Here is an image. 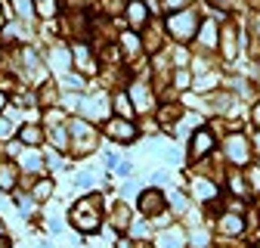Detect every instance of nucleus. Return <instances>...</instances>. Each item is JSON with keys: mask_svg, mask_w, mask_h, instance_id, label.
<instances>
[{"mask_svg": "<svg viewBox=\"0 0 260 248\" xmlns=\"http://www.w3.org/2000/svg\"><path fill=\"white\" fill-rule=\"evenodd\" d=\"M75 59H78V69H84L87 75H93V72H96V59L90 56V50H87L84 44H78V47H75Z\"/></svg>", "mask_w": 260, "mask_h": 248, "instance_id": "nucleus-7", "label": "nucleus"}, {"mask_svg": "<svg viewBox=\"0 0 260 248\" xmlns=\"http://www.w3.org/2000/svg\"><path fill=\"white\" fill-rule=\"evenodd\" d=\"M19 137H22L25 143H31V146H35V143H41V131L35 128V124H28V128H22V131H19Z\"/></svg>", "mask_w": 260, "mask_h": 248, "instance_id": "nucleus-13", "label": "nucleus"}, {"mask_svg": "<svg viewBox=\"0 0 260 248\" xmlns=\"http://www.w3.org/2000/svg\"><path fill=\"white\" fill-rule=\"evenodd\" d=\"M38 10H41V16H53V0H38Z\"/></svg>", "mask_w": 260, "mask_h": 248, "instance_id": "nucleus-19", "label": "nucleus"}, {"mask_svg": "<svg viewBox=\"0 0 260 248\" xmlns=\"http://www.w3.org/2000/svg\"><path fill=\"white\" fill-rule=\"evenodd\" d=\"M146 7L140 4V0H130V25H134V28H140L143 22H146Z\"/></svg>", "mask_w": 260, "mask_h": 248, "instance_id": "nucleus-9", "label": "nucleus"}, {"mask_svg": "<svg viewBox=\"0 0 260 248\" xmlns=\"http://www.w3.org/2000/svg\"><path fill=\"white\" fill-rule=\"evenodd\" d=\"M180 245H183V236L174 233V230H171L168 236H161V239H158V248H180Z\"/></svg>", "mask_w": 260, "mask_h": 248, "instance_id": "nucleus-12", "label": "nucleus"}, {"mask_svg": "<svg viewBox=\"0 0 260 248\" xmlns=\"http://www.w3.org/2000/svg\"><path fill=\"white\" fill-rule=\"evenodd\" d=\"M22 165H25L28 171H41V168H44V159H41V152H35V149L22 152Z\"/></svg>", "mask_w": 260, "mask_h": 248, "instance_id": "nucleus-10", "label": "nucleus"}, {"mask_svg": "<svg viewBox=\"0 0 260 248\" xmlns=\"http://www.w3.org/2000/svg\"><path fill=\"white\" fill-rule=\"evenodd\" d=\"M0 233H4V221H0Z\"/></svg>", "mask_w": 260, "mask_h": 248, "instance_id": "nucleus-27", "label": "nucleus"}, {"mask_svg": "<svg viewBox=\"0 0 260 248\" xmlns=\"http://www.w3.org/2000/svg\"><path fill=\"white\" fill-rule=\"evenodd\" d=\"M0 28H4V16H0Z\"/></svg>", "mask_w": 260, "mask_h": 248, "instance_id": "nucleus-28", "label": "nucleus"}, {"mask_svg": "<svg viewBox=\"0 0 260 248\" xmlns=\"http://www.w3.org/2000/svg\"><path fill=\"white\" fill-rule=\"evenodd\" d=\"M96 199H100V196H96ZM96 199L90 205V196H87V199H81L72 208V224L81 233H96V230H100V202H96Z\"/></svg>", "mask_w": 260, "mask_h": 248, "instance_id": "nucleus-1", "label": "nucleus"}, {"mask_svg": "<svg viewBox=\"0 0 260 248\" xmlns=\"http://www.w3.org/2000/svg\"><path fill=\"white\" fill-rule=\"evenodd\" d=\"M189 84V75L186 72H177V87H186Z\"/></svg>", "mask_w": 260, "mask_h": 248, "instance_id": "nucleus-22", "label": "nucleus"}, {"mask_svg": "<svg viewBox=\"0 0 260 248\" xmlns=\"http://www.w3.org/2000/svg\"><path fill=\"white\" fill-rule=\"evenodd\" d=\"M211 146H214V137L208 131H199V134H195V143H192V159H202Z\"/></svg>", "mask_w": 260, "mask_h": 248, "instance_id": "nucleus-8", "label": "nucleus"}, {"mask_svg": "<svg viewBox=\"0 0 260 248\" xmlns=\"http://www.w3.org/2000/svg\"><path fill=\"white\" fill-rule=\"evenodd\" d=\"M192 242H195V245H208V236H205V233H192Z\"/></svg>", "mask_w": 260, "mask_h": 248, "instance_id": "nucleus-21", "label": "nucleus"}, {"mask_svg": "<svg viewBox=\"0 0 260 248\" xmlns=\"http://www.w3.org/2000/svg\"><path fill=\"white\" fill-rule=\"evenodd\" d=\"M168 28H171V35L174 38H180V41H189L192 35H195V16L192 13H180V16H171V22H168Z\"/></svg>", "mask_w": 260, "mask_h": 248, "instance_id": "nucleus-2", "label": "nucleus"}, {"mask_svg": "<svg viewBox=\"0 0 260 248\" xmlns=\"http://www.w3.org/2000/svg\"><path fill=\"white\" fill-rule=\"evenodd\" d=\"M13 7H16V13H22V16H31L35 10H31V0H13Z\"/></svg>", "mask_w": 260, "mask_h": 248, "instance_id": "nucleus-18", "label": "nucleus"}, {"mask_svg": "<svg viewBox=\"0 0 260 248\" xmlns=\"http://www.w3.org/2000/svg\"><path fill=\"white\" fill-rule=\"evenodd\" d=\"M202 41H205L208 47L217 41V28H214V22H208V25H205V31H202Z\"/></svg>", "mask_w": 260, "mask_h": 248, "instance_id": "nucleus-16", "label": "nucleus"}, {"mask_svg": "<svg viewBox=\"0 0 260 248\" xmlns=\"http://www.w3.org/2000/svg\"><path fill=\"white\" fill-rule=\"evenodd\" d=\"M106 134L112 137V140H121V143H130L137 137V128L130 121H124V118H112L109 124H106Z\"/></svg>", "mask_w": 260, "mask_h": 248, "instance_id": "nucleus-3", "label": "nucleus"}, {"mask_svg": "<svg viewBox=\"0 0 260 248\" xmlns=\"http://www.w3.org/2000/svg\"><path fill=\"white\" fill-rule=\"evenodd\" d=\"M0 248H10V239H7L4 233H0Z\"/></svg>", "mask_w": 260, "mask_h": 248, "instance_id": "nucleus-23", "label": "nucleus"}, {"mask_svg": "<svg viewBox=\"0 0 260 248\" xmlns=\"http://www.w3.org/2000/svg\"><path fill=\"white\" fill-rule=\"evenodd\" d=\"M134 100H137V109H149V93L146 90L134 87Z\"/></svg>", "mask_w": 260, "mask_h": 248, "instance_id": "nucleus-17", "label": "nucleus"}, {"mask_svg": "<svg viewBox=\"0 0 260 248\" xmlns=\"http://www.w3.org/2000/svg\"><path fill=\"white\" fill-rule=\"evenodd\" d=\"M50 193H53V177H44V180L35 183V199H38V202L50 199Z\"/></svg>", "mask_w": 260, "mask_h": 248, "instance_id": "nucleus-11", "label": "nucleus"}, {"mask_svg": "<svg viewBox=\"0 0 260 248\" xmlns=\"http://www.w3.org/2000/svg\"><path fill=\"white\" fill-rule=\"evenodd\" d=\"M254 115H257V121H260V106H257V112H254Z\"/></svg>", "mask_w": 260, "mask_h": 248, "instance_id": "nucleus-26", "label": "nucleus"}, {"mask_svg": "<svg viewBox=\"0 0 260 248\" xmlns=\"http://www.w3.org/2000/svg\"><path fill=\"white\" fill-rule=\"evenodd\" d=\"M220 227H223V233H239V230H242V221L230 214V217H223V224H220Z\"/></svg>", "mask_w": 260, "mask_h": 248, "instance_id": "nucleus-14", "label": "nucleus"}, {"mask_svg": "<svg viewBox=\"0 0 260 248\" xmlns=\"http://www.w3.org/2000/svg\"><path fill=\"white\" fill-rule=\"evenodd\" d=\"M16 134V121H7V118H0V137H13Z\"/></svg>", "mask_w": 260, "mask_h": 248, "instance_id": "nucleus-15", "label": "nucleus"}, {"mask_svg": "<svg viewBox=\"0 0 260 248\" xmlns=\"http://www.w3.org/2000/svg\"><path fill=\"white\" fill-rule=\"evenodd\" d=\"M16 180H19V171H16V165L4 162V165H0V190H4V193L16 190Z\"/></svg>", "mask_w": 260, "mask_h": 248, "instance_id": "nucleus-5", "label": "nucleus"}, {"mask_svg": "<svg viewBox=\"0 0 260 248\" xmlns=\"http://www.w3.org/2000/svg\"><path fill=\"white\" fill-rule=\"evenodd\" d=\"M161 208H165V199H161L158 190H149V193L143 196V202H140V211H143V214H155V211H161Z\"/></svg>", "mask_w": 260, "mask_h": 248, "instance_id": "nucleus-6", "label": "nucleus"}, {"mask_svg": "<svg viewBox=\"0 0 260 248\" xmlns=\"http://www.w3.org/2000/svg\"><path fill=\"white\" fill-rule=\"evenodd\" d=\"M7 109V97H4V93H0V112H4Z\"/></svg>", "mask_w": 260, "mask_h": 248, "instance_id": "nucleus-24", "label": "nucleus"}, {"mask_svg": "<svg viewBox=\"0 0 260 248\" xmlns=\"http://www.w3.org/2000/svg\"><path fill=\"white\" fill-rule=\"evenodd\" d=\"M217 4H220V7H230V4H233V0H217Z\"/></svg>", "mask_w": 260, "mask_h": 248, "instance_id": "nucleus-25", "label": "nucleus"}, {"mask_svg": "<svg viewBox=\"0 0 260 248\" xmlns=\"http://www.w3.org/2000/svg\"><path fill=\"white\" fill-rule=\"evenodd\" d=\"M124 47H127V50H137V47H140L137 35H130V31H127V35H124Z\"/></svg>", "mask_w": 260, "mask_h": 248, "instance_id": "nucleus-20", "label": "nucleus"}, {"mask_svg": "<svg viewBox=\"0 0 260 248\" xmlns=\"http://www.w3.org/2000/svg\"><path fill=\"white\" fill-rule=\"evenodd\" d=\"M226 155H230L233 162L245 165V162L251 159V149H248V140H245V137H230V140H226Z\"/></svg>", "mask_w": 260, "mask_h": 248, "instance_id": "nucleus-4", "label": "nucleus"}]
</instances>
